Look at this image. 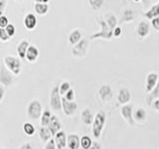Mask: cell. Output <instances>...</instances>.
Returning a JSON list of instances; mask_svg holds the SVG:
<instances>
[{
  "label": "cell",
  "mask_w": 159,
  "mask_h": 149,
  "mask_svg": "<svg viewBox=\"0 0 159 149\" xmlns=\"http://www.w3.org/2000/svg\"><path fill=\"white\" fill-rule=\"evenodd\" d=\"M158 98H159V81L156 84V87L154 88L149 93H146V97H145L146 102H147V104H149V106H151L153 102L156 101Z\"/></svg>",
  "instance_id": "ffe728a7"
},
{
  "label": "cell",
  "mask_w": 159,
  "mask_h": 149,
  "mask_svg": "<svg viewBox=\"0 0 159 149\" xmlns=\"http://www.w3.org/2000/svg\"><path fill=\"white\" fill-rule=\"evenodd\" d=\"M35 12L39 15H45L49 10V5L46 3H35L34 5Z\"/></svg>",
  "instance_id": "484cf974"
},
{
  "label": "cell",
  "mask_w": 159,
  "mask_h": 149,
  "mask_svg": "<svg viewBox=\"0 0 159 149\" xmlns=\"http://www.w3.org/2000/svg\"><path fill=\"white\" fill-rule=\"evenodd\" d=\"M151 106H152L154 109H155L156 111L159 112V98L156 99V101H154V102H153V103L151 104Z\"/></svg>",
  "instance_id": "b9f144b4"
},
{
  "label": "cell",
  "mask_w": 159,
  "mask_h": 149,
  "mask_svg": "<svg viewBox=\"0 0 159 149\" xmlns=\"http://www.w3.org/2000/svg\"><path fill=\"white\" fill-rule=\"evenodd\" d=\"M3 15V11H1V10H0V17H1Z\"/></svg>",
  "instance_id": "7dc6e473"
},
{
  "label": "cell",
  "mask_w": 159,
  "mask_h": 149,
  "mask_svg": "<svg viewBox=\"0 0 159 149\" xmlns=\"http://www.w3.org/2000/svg\"><path fill=\"white\" fill-rule=\"evenodd\" d=\"M70 89H71V84L69 82H63L59 86V92H60V94L61 96H65Z\"/></svg>",
  "instance_id": "f546056e"
},
{
  "label": "cell",
  "mask_w": 159,
  "mask_h": 149,
  "mask_svg": "<svg viewBox=\"0 0 159 149\" xmlns=\"http://www.w3.org/2000/svg\"><path fill=\"white\" fill-rule=\"evenodd\" d=\"M81 119H82L83 123L86 124V125H91V124H93L94 116H93L91 109L84 108L81 113Z\"/></svg>",
  "instance_id": "ac0fdd59"
},
{
  "label": "cell",
  "mask_w": 159,
  "mask_h": 149,
  "mask_svg": "<svg viewBox=\"0 0 159 149\" xmlns=\"http://www.w3.org/2000/svg\"><path fill=\"white\" fill-rule=\"evenodd\" d=\"M34 1L36 3H46V4H48V2L50 1V0H34Z\"/></svg>",
  "instance_id": "bcb514c9"
},
{
  "label": "cell",
  "mask_w": 159,
  "mask_h": 149,
  "mask_svg": "<svg viewBox=\"0 0 159 149\" xmlns=\"http://www.w3.org/2000/svg\"><path fill=\"white\" fill-rule=\"evenodd\" d=\"M89 149H102V146L98 142H93V145Z\"/></svg>",
  "instance_id": "7bdbcfd3"
},
{
  "label": "cell",
  "mask_w": 159,
  "mask_h": 149,
  "mask_svg": "<svg viewBox=\"0 0 159 149\" xmlns=\"http://www.w3.org/2000/svg\"><path fill=\"white\" fill-rule=\"evenodd\" d=\"M50 106L54 111H61L62 109V97L59 92V87L56 86L52 88L50 93Z\"/></svg>",
  "instance_id": "5b68a950"
},
{
  "label": "cell",
  "mask_w": 159,
  "mask_h": 149,
  "mask_svg": "<svg viewBox=\"0 0 159 149\" xmlns=\"http://www.w3.org/2000/svg\"><path fill=\"white\" fill-rule=\"evenodd\" d=\"M151 24H152V27L156 30V31H159V16L154 18L151 20Z\"/></svg>",
  "instance_id": "f35d334b"
},
{
  "label": "cell",
  "mask_w": 159,
  "mask_h": 149,
  "mask_svg": "<svg viewBox=\"0 0 159 149\" xmlns=\"http://www.w3.org/2000/svg\"><path fill=\"white\" fill-rule=\"evenodd\" d=\"M132 19H133L132 11H129V10L124 11V14H123V20H124V21H131Z\"/></svg>",
  "instance_id": "74e56055"
},
{
  "label": "cell",
  "mask_w": 159,
  "mask_h": 149,
  "mask_svg": "<svg viewBox=\"0 0 159 149\" xmlns=\"http://www.w3.org/2000/svg\"><path fill=\"white\" fill-rule=\"evenodd\" d=\"M6 3H7V0H0V10H1V11H3L5 9Z\"/></svg>",
  "instance_id": "ee69618b"
},
{
  "label": "cell",
  "mask_w": 159,
  "mask_h": 149,
  "mask_svg": "<svg viewBox=\"0 0 159 149\" xmlns=\"http://www.w3.org/2000/svg\"><path fill=\"white\" fill-rule=\"evenodd\" d=\"M37 25V18L32 13H27L26 16L24 17V26L28 31H32L36 28Z\"/></svg>",
  "instance_id": "4fadbf2b"
},
{
  "label": "cell",
  "mask_w": 159,
  "mask_h": 149,
  "mask_svg": "<svg viewBox=\"0 0 159 149\" xmlns=\"http://www.w3.org/2000/svg\"><path fill=\"white\" fill-rule=\"evenodd\" d=\"M121 35V28L116 26V28L113 29V36L114 37H119Z\"/></svg>",
  "instance_id": "ab89813d"
},
{
  "label": "cell",
  "mask_w": 159,
  "mask_h": 149,
  "mask_svg": "<svg viewBox=\"0 0 159 149\" xmlns=\"http://www.w3.org/2000/svg\"><path fill=\"white\" fill-rule=\"evenodd\" d=\"M38 57H39L38 48L36 46H34V45H30L26 53V60L30 63H34V62H36Z\"/></svg>",
  "instance_id": "e0dca14e"
},
{
  "label": "cell",
  "mask_w": 159,
  "mask_h": 149,
  "mask_svg": "<svg viewBox=\"0 0 159 149\" xmlns=\"http://www.w3.org/2000/svg\"><path fill=\"white\" fill-rule=\"evenodd\" d=\"M136 32L139 37H141V38L146 37L149 33V25L144 21L139 22L137 29H136Z\"/></svg>",
  "instance_id": "44dd1931"
},
{
  "label": "cell",
  "mask_w": 159,
  "mask_h": 149,
  "mask_svg": "<svg viewBox=\"0 0 159 149\" xmlns=\"http://www.w3.org/2000/svg\"><path fill=\"white\" fill-rule=\"evenodd\" d=\"M19 149H34V148H33V145L31 143L26 142V143L22 144V145L19 147Z\"/></svg>",
  "instance_id": "60d3db41"
},
{
  "label": "cell",
  "mask_w": 159,
  "mask_h": 149,
  "mask_svg": "<svg viewBox=\"0 0 159 149\" xmlns=\"http://www.w3.org/2000/svg\"><path fill=\"white\" fill-rule=\"evenodd\" d=\"M4 93H5V92H4V88L0 86V102H2V99H3V97H4Z\"/></svg>",
  "instance_id": "f6af8a7d"
},
{
  "label": "cell",
  "mask_w": 159,
  "mask_h": 149,
  "mask_svg": "<svg viewBox=\"0 0 159 149\" xmlns=\"http://www.w3.org/2000/svg\"><path fill=\"white\" fill-rule=\"evenodd\" d=\"M106 22L107 23L109 28H111L112 31H113V29L116 27V16H114L113 14H111V13L107 14V19H106Z\"/></svg>",
  "instance_id": "f1b7e54d"
},
{
  "label": "cell",
  "mask_w": 159,
  "mask_h": 149,
  "mask_svg": "<svg viewBox=\"0 0 159 149\" xmlns=\"http://www.w3.org/2000/svg\"><path fill=\"white\" fill-rule=\"evenodd\" d=\"M10 40V37L9 35L7 34L6 30L4 28H0V41L2 42H7Z\"/></svg>",
  "instance_id": "d6a6232c"
},
{
  "label": "cell",
  "mask_w": 159,
  "mask_h": 149,
  "mask_svg": "<svg viewBox=\"0 0 159 149\" xmlns=\"http://www.w3.org/2000/svg\"><path fill=\"white\" fill-rule=\"evenodd\" d=\"M146 116H147V113L142 107L137 108L136 111L133 112V118H134V120L137 122H144L146 120Z\"/></svg>",
  "instance_id": "cb8c5ba5"
},
{
  "label": "cell",
  "mask_w": 159,
  "mask_h": 149,
  "mask_svg": "<svg viewBox=\"0 0 159 149\" xmlns=\"http://www.w3.org/2000/svg\"><path fill=\"white\" fill-rule=\"evenodd\" d=\"M14 83L13 74L5 67V65L0 66V84L4 87H10Z\"/></svg>",
  "instance_id": "8992f818"
},
{
  "label": "cell",
  "mask_w": 159,
  "mask_h": 149,
  "mask_svg": "<svg viewBox=\"0 0 159 149\" xmlns=\"http://www.w3.org/2000/svg\"><path fill=\"white\" fill-rule=\"evenodd\" d=\"M42 109H43V107H42L41 102L38 101V99H32L27 106L28 117L31 118V119H34V120H36V119H38L42 116V113H43Z\"/></svg>",
  "instance_id": "7a4b0ae2"
},
{
  "label": "cell",
  "mask_w": 159,
  "mask_h": 149,
  "mask_svg": "<svg viewBox=\"0 0 159 149\" xmlns=\"http://www.w3.org/2000/svg\"><path fill=\"white\" fill-rule=\"evenodd\" d=\"M98 23H99V25H101V27H102L101 32L92 35V36L89 37V40H93V39H98V38H102V39H107V40L111 39L112 37V35H113V31L111 28H109L107 23L104 22L103 20H102V19H98Z\"/></svg>",
  "instance_id": "277c9868"
},
{
  "label": "cell",
  "mask_w": 159,
  "mask_h": 149,
  "mask_svg": "<svg viewBox=\"0 0 159 149\" xmlns=\"http://www.w3.org/2000/svg\"><path fill=\"white\" fill-rule=\"evenodd\" d=\"M55 143H56L57 149H64L67 146V136L64 131H59L55 135Z\"/></svg>",
  "instance_id": "2e32d148"
},
{
  "label": "cell",
  "mask_w": 159,
  "mask_h": 149,
  "mask_svg": "<svg viewBox=\"0 0 159 149\" xmlns=\"http://www.w3.org/2000/svg\"><path fill=\"white\" fill-rule=\"evenodd\" d=\"M88 49H89V44L88 41L84 39H82L77 45H75L72 49V53L75 57L77 58H83L87 55L88 52Z\"/></svg>",
  "instance_id": "52a82bcc"
},
{
  "label": "cell",
  "mask_w": 159,
  "mask_h": 149,
  "mask_svg": "<svg viewBox=\"0 0 159 149\" xmlns=\"http://www.w3.org/2000/svg\"><path fill=\"white\" fill-rule=\"evenodd\" d=\"M62 109L67 116H71L77 111L78 103L76 102H69L63 97H62Z\"/></svg>",
  "instance_id": "ba28073f"
},
{
  "label": "cell",
  "mask_w": 159,
  "mask_h": 149,
  "mask_svg": "<svg viewBox=\"0 0 159 149\" xmlns=\"http://www.w3.org/2000/svg\"><path fill=\"white\" fill-rule=\"evenodd\" d=\"M89 3L93 9H99L103 4V0H89Z\"/></svg>",
  "instance_id": "1f68e13d"
},
{
  "label": "cell",
  "mask_w": 159,
  "mask_h": 149,
  "mask_svg": "<svg viewBox=\"0 0 159 149\" xmlns=\"http://www.w3.org/2000/svg\"><path fill=\"white\" fill-rule=\"evenodd\" d=\"M9 25V21H8V18L6 16H4L2 15L1 17H0V28H6Z\"/></svg>",
  "instance_id": "d590c367"
},
{
  "label": "cell",
  "mask_w": 159,
  "mask_h": 149,
  "mask_svg": "<svg viewBox=\"0 0 159 149\" xmlns=\"http://www.w3.org/2000/svg\"><path fill=\"white\" fill-rule=\"evenodd\" d=\"M15 1H17V2H21V1H23V0H15Z\"/></svg>",
  "instance_id": "c3c4849f"
},
{
  "label": "cell",
  "mask_w": 159,
  "mask_h": 149,
  "mask_svg": "<svg viewBox=\"0 0 159 149\" xmlns=\"http://www.w3.org/2000/svg\"><path fill=\"white\" fill-rule=\"evenodd\" d=\"M133 1H135V2H138V1H140V0H133Z\"/></svg>",
  "instance_id": "681fc988"
},
{
  "label": "cell",
  "mask_w": 159,
  "mask_h": 149,
  "mask_svg": "<svg viewBox=\"0 0 159 149\" xmlns=\"http://www.w3.org/2000/svg\"><path fill=\"white\" fill-rule=\"evenodd\" d=\"M39 136L40 138H41V140L43 142H48L50 139L52 138V133L51 131H50V129L46 126H42V127H40L39 129Z\"/></svg>",
  "instance_id": "7402d4cb"
},
{
  "label": "cell",
  "mask_w": 159,
  "mask_h": 149,
  "mask_svg": "<svg viewBox=\"0 0 159 149\" xmlns=\"http://www.w3.org/2000/svg\"><path fill=\"white\" fill-rule=\"evenodd\" d=\"M120 113L122 117L125 119V121L129 124L130 126H134L135 124V120L133 118V111H132V106L131 104H124L121 107Z\"/></svg>",
  "instance_id": "9c48e42d"
},
{
  "label": "cell",
  "mask_w": 159,
  "mask_h": 149,
  "mask_svg": "<svg viewBox=\"0 0 159 149\" xmlns=\"http://www.w3.org/2000/svg\"><path fill=\"white\" fill-rule=\"evenodd\" d=\"M29 42L27 40H22L20 41L18 46H17V53H18V56L20 59H26V53H27V50L29 48Z\"/></svg>",
  "instance_id": "d6986e66"
},
{
  "label": "cell",
  "mask_w": 159,
  "mask_h": 149,
  "mask_svg": "<svg viewBox=\"0 0 159 149\" xmlns=\"http://www.w3.org/2000/svg\"><path fill=\"white\" fill-rule=\"evenodd\" d=\"M67 146L69 149H79L81 146V138L77 134H69L67 136Z\"/></svg>",
  "instance_id": "5bb4252c"
},
{
  "label": "cell",
  "mask_w": 159,
  "mask_h": 149,
  "mask_svg": "<svg viewBox=\"0 0 159 149\" xmlns=\"http://www.w3.org/2000/svg\"><path fill=\"white\" fill-rule=\"evenodd\" d=\"M158 83V74L156 73H149L146 77L145 83V93H149L152 89L156 87Z\"/></svg>",
  "instance_id": "8fae6325"
},
{
  "label": "cell",
  "mask_w": 159,
  "mask_h": 149,
  "mask_svg": "<svg viewBox=\"0 0 159 149\" xmlns=\"http://www.w3.org/2000/svg\"><path fill=\"white\" fill-rule=\"evenodd\" d=\"M3 64L13 74H16L17 76V74L21 73L22 64L18 58L13 57V56H6L3 59Z\"/></svg>",
  "instance_id": "3957f363"
},
{
  "label": "cell",
  "mask_w": 159,
  "mask_h": 149,
  "mask_svg": "<svg viewBox=\"0 0 159 149\" xmlns=\"http://www.w3.org/2000/svg\"><path fill=\"white\" fill-rule=\"evenodd\" d=\"M35 126L33 125L32 123H30V122H25L23 124V131L25 132V134L28 136H32L34 135V133H35Z\"/></svg>",
  "instance_id": "83f0119b"
},
{
  "label": "cell",
  "mask_w": 159,
  "mask_h": 149,
  "mask_svg": "<svg viewBox=\"0 0 159 149\" xmlns=\"http://www.w3.org/2000/svg\"><path fill=\"white\" fill-rule=\"evenodd\" d=\"M48 128L50 129L51 131L52 135L55 136L56 134L61 131V128H62V123L60 121V119L56 116V115H52L51 117V120H50V123L48 125Z\"/></svg>",
  "instance_id": "7c38bea8"
},
{
  "label": "cell",
  "mask_w": 159,
  "mask_h": 149,
  "mask_svg": "<svg viewBox=\"0 0 159 149\" xmlns=\"http://www.w3.org/2000/svg\"><path fill=\"white\" fill-rule=\"evenodd\" d=\"M5 30H6V32L9 35L10 38L13 37L14 35H15V33H16V28H15V26H14L13 24H10V23H9L8 26L5 28Z\"/></svg>",
  "instance_id": "836d02e7"
},
{
  "label": "cell",
  "mask_w": 159,
  "mask_h": 149,
  "mask_svg": "<svg viewBox=\"0 0 159 149\" xmlns=\"http://www.w3.org/2000/svg\"><path fill=\"white\" fill-rule=\"evenodd\" d=\"M130 98H131V93L127 88H123L119 89L118 94H117V101L119 103L123 104V106L124 104H127L130 102Z\"/></svg>",
  "instance_id": "9a60e30c"
},
{
  "label": "cell",
  "mask_w": 159,
  "mask_h": 149,
  "mask_svg": "<svg viewBox=\"0 0 159 149\" xmlns=\"http://www.w3.org/2000/svg\"><path fill=\"white\" fill-rule=\"evenodd\" d=\"M51 117H52V114L50 112V111H48V109L44 111L41 116V125L48 127L50 120H51Z\"/></svg>",
  "instance_id": "4316f807"
},
{
  "label": "cell",
  "mask_w": 159,
  "mask_h": 149,
  "mask_svg": "<svg viewBox=\"0 0 159 149\" xmlns=\"http://www.w3.org/2000/svg\"><path fill=\"white\" fill-rule=\"evenodd\" d=\"M144 16L149 20H152L154 18L158 17L159 16V3L154 4L153 6L149 9L145 14H144Z\"/></svg>",
  "instance_id": "d4e9b609"
},
{
  "label": "cell",
  "mask_w": 159,
  "mask_h": 149,
  "mask_svg": "<svg viewBox=\"0 0 159 149\" xmlns=\"http://www.w3.org/2000/svg\"><path fill=\"white\" fill-rule=\"evenodd\" d=\"M81 40H82V33L79 29L74 30V31H72L71 34L69 35V42L71 43L73 46L77 45Z\"/></svg>",
  "instance_id": "603a6c76"
},
{
  "label": "cell",
  "mask_w": 159,
  "mask_h": 149,
  "mask_svg": "<svg viewBox=\"0 0 159 149\" xmlns=\"http://www.w3.org/2000/svg\"><path fill=\"white\" fill-rule=\"evenodd\" d=\"M107 121V117H106V113L102 111H99L96 114L92 125V131H93V135L96 139H98L102 135V129L104 127V124Z\"/></svg>",
  "instance_id": "6da1fadb"
},
{
  "label": "cell",
  "mask_w": 159,
  "mask_h": 149,
  "mask_svg": "<svg viewBox=\"0 0 159 149\" xmlns=\"http://www.w3.org/2000/svg\"><path fill=\"white\" fill-rule=\"evenodd\" d=\"M92 145H93V141L89 136L84 135L81 138V146L83 149H89Z\"/></svg>",
  "instance_id": "4dcf8cb0"
},
{
  "label": "cell",
  "mask_w": 159,
  "mask_h": 149,
  "mask_svg": "<svg viewBox=\"0 0 159 149\" xmlns=\"http://www.w3.org/2000/svg\"><path fill=\"white\" fill-rule=\"evenodd\" d=\"M98 97H101L102 102H109L113 97V93L111 86L108 84H102L98 88Z\"/></svg>",
  "instance_id": "30bf717a"
},
{
  "label": "cell",
  "mask_w": 159,
  "mask_h": 149,
  "mask_svg": "<svg viewBox=\"0 0 159 149\" xmlns=\"http://www.w3.org/2000/svg\"><path fill=\"white\" fill-rule=\"evenodd\" d=\"M45 149H57L56 143H55V139H50L45 145Z\"/></svg>",
  "instance_id": "8d00e7d4"
},
{
  "label": "cell",
  "mask_w": 159,
  "mask_h": 149,
  "mask_svg": "<svg viewBox=\"0 0 159 149\" xmlns=\"http://www.w3.org/2000/svg\"><path fill=\"white\" fill-rule=\"evenodd\" d=\"M64 97L69 102H74V99H75V91L73 88H71L66 94H65Z\"/></svg>",
  "instance_id": "e575fe53"
}]
</instances>
